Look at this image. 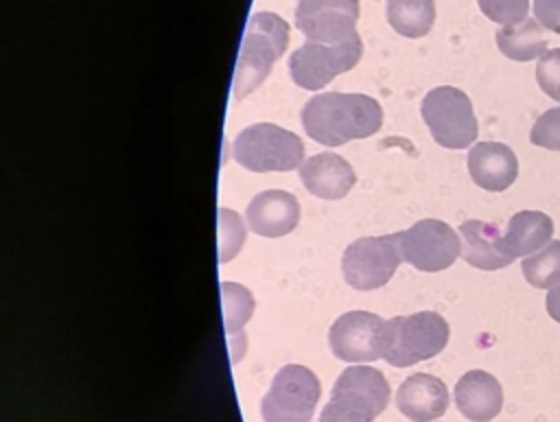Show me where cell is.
Instances as JSON below:
<instances>
[{
	"label": "cell",
	"mask_w": 560,
	"mask_h": 422,
	"mask_svg": "<svg viewBox=\"0 0 560 422\" xmlns=\"http://www.w3.org/2000/svg\"><path fill=\"white\" fill-rule=\"evenodd\" d=\"M245 219L249 230L258 236L278 238L295 230L300 221V203L287 190H262L249 201Z\"/></svg>",
	"instance_id": "4fadbf2b"
},
{
	"label": "cell",
	"mask_w": 560,
	"mask_h": 422,
	"mask_svg": "<svg viewBox=\"0 0 560 422\" xmlns=\"http://www.w3.org/2000/svg\"><path fill=\"white\" fill-rule=\"evenodd\" d=\"M455 407L472 422H490L503 407V389L492 374L470 370L455 385Z\"/></svg>",
	"instance_id": "2e32d148"
},
{
	"label": "cell",
	"mask_w": 560,
	"mask_h": 422,
	"mask_svg": "<svg viewBox=\"0 0 560 422\" xmlns=\"http://www.w3.org/2000/svg\"><path fill=\"white\" fill-rule=\"evenodd\" d=\"M223 295H225V326L228 330H238L249 313H252V295L249 291L236 286V284H230V282H223Z\"/></svg>",
	"instance_id": "cb8c5ba5"
},
{
	"label": "cell",
	"mask_w": 560,
	"mask_h": 422,
	"mask_svg": "<svg viewBox=\"0 0 560 422\" xmlns=\"http://www.w3.org/2000/svg\"><path fill=\"white\" fill-rule=\"evenodd\" d=\"M363 55L361 37L354 35L341 44H319L306 39L289 57V72L295 85L304 90H322L337 74L354 68Z\"/></svg>",
	"instance_id": "ba28073f"
},
{
	"label": "cell",
	"mask_w": 560,
	"mask_h": 422,
	"mask_svg": "<svg viewBox=\"0 0 560 422\" xmlns=\"http://www.w3.org/2000/svg\"><path fill=\"white\" fill-rule=\"evenodd\" d=\"M287 44L289 26L280 15L260 11L249 17L234 72V98L247 96L267 79Z\"/></svg>",
	"instance_id": "7a4b0ae2"
},
{
	"label": "cell",
	"mask_w": 560,
	"mask_h": 422,
	"mask_svg": "<svg viewBox=\"0 0 560 422\" xmlns=\"http://www.w3.org/2000/svg\"><path fill=\"white\" fill-rule=\"evenodd\" d=\"M468 173L479 188L501 192L514 184L518 175V160L503 142H477L468 151Z\"/></svg>",
	"instance_id": "5bb4252c"
},
{
	"label": "cell",
	"mask_w": 560,
	"mask_h": 422,
	"mask_svg": "<svg viewBox=\"0 0 560 422\" xmlns=\"http://www.w3.org/2000/svg\"><path fill=\"white\" fill-rule=\"evenodd\" d=\"M477 4L488 20L501 26L518 24L529 13V0H477Z\"/></svg>",
	"instance_id": "603a6c76"
},
{
	"label": "cell",
	"mask_w": 560,
	"mask_h": 422,
	"mask_svg": "<svg viewBox=\"0 0 560 422\" xmlns=\"http://www.w3.org/2000/svg\"><path fill=\"white\" fill-rule=\"evenodd\" d=\"M232 157L254 173L293 171L302 166L304 144L293 131L271 122H256L234 138Z\"/></svg>",
	"instance_id": "5b68a950"
},
{
	"label": "cell",
	"mask_w": 560,
	"mask_h": 422,
	"mask_svg": "<svg viewBox=\"0 0 560 422\" xmlns=\"http://www.w3.org/2000/svg\"><path fill=\"white\" fill-rule=\"evenodd\" d=\"M396 241L402 260L420 271L448 269L462 254L459 234L440 219H422L409 230L396 232Z\"/></svg>",
	"instance_id": "9c48e42d"
},
{
	"label": "cell",
	"mask_w": 560,
	"mask_h": 422,
	"mask_svg": "<svg viewBox=\"0 0 560 422\" xmlns=\"http://www.w3.org/2000/svg\"><path fill=\"white\" fill-rule=\"evenodd\" d=\"M529 140L536 146L560 151V107H551L536 118L529 131Z\"/></svg>",
	"instance_id": "484cf974"
},
{
	"label": "cell",
	"mask_w": 560,
	"mask_h": 422,
	"mask_svg": "<svg viewBox=\"0 0 560 422\" xmlns=\"http://www.w3.org/2000/svg\"><path fill=\"white\" fill-rule=\"evenodd\" d=\"M359 0H300L295 26L306 39L319 44H341L357 35Z\"/></svg>",
	"instance_id": "7c38bea8"
},
{
	"label": "cell",
	"mask_w": 560,
	"mask_h": 422,
	"mask_svg": "<svg viewBox=\"0 0 560 422\" xmlns=\"http://www.w3.org/2000/svg\"><path fill=\"white\" fill-rule=\"evenodd\" d=\"M317 376L298 363L280 367L262 396L260 413L265 422H308L319 400Z\"/></svg>",
	"instance_id": "52a82bcc"
},
{
	"label": "cell",
	"mask_w": 560,
	"mask_h": 422,
	"mask_svg": "<svg viewBox=\"0 0 560 422\" xmlns=\"http://www.w3.org/2000/svg\"><path fill=\"white\" fill-rule=\"evenodd\" d=\"M545 304H547V313L551 315V319H556L560 324V282L549 289Z\"/></svg>",
	"instance_id": "83f0119b"
},
{
	"label": "cell",
	"mask_w": 560,
	"mask_h": 422,
	"mask_svg": "<svg viewBox=\"0 0 560 422\" xmlns=\"http://www.w3.org/2000/svg\"><path fill=\"white\" fill-rule=\"evenodd\" d=\"M534 17L542 28L560 35V0H534Z\"/></svg>",
	"instance_id": "4316f807"
},
{
	"label": "cell",
	"mask_w": 560,
	"mask_h": 422,
	"mask_svg": "<svg viewBox=\"0 0 560 422\" xmlns=\"http://www.w3.org/2000/svg\"><path fill=\"white\" fill-rule=\"evenodd\" d=\"M448 324L433 310H420L407 317L385 321L383 359L394 367H409L427 361L448 343Z\"/></svg>",
	"instance_id": "277c9868"
},
{
	"label": "cell",
	"mask_w": 560,
	"mask_h": 422,
	"mask_svg": "<svg viewBox=\"0 0 560 422\" xmlns=\"http://www.w3.org/2000/svg\"><path fill=\"white\" fill-rule=\"evenodd\" d=\"M494 37L499 50L512 61L538 59L549 46V37L536 17H525L518 24L501 26Z\"/></svg>",
	"instance_id": "ffe728a7"
},
{
	"label": "cell",
	"mask_w": 560,
	"mask_h": 422,
	"mask_svg": "<svg viewBox=\"0 0 560 422\" xmlns=\"http://www.w3.org/2000/svg\"><path fill=\"white\" fill-rule=\"evenodd\" d=\"M387 402L389 385L385 376L368 365H350L335 380L319 422H372L385 411Z\"/></svg>",
	"instance_id": "3957f363"
},
{
	"label": "cell",
	"mask_w": 560,
	"mask_h": 422,
	"mask_svg": "<svg viewBox=\"0 0 560 422\" xmlns=\"http://www.w3.org/2000/svg\"><path fill=\"white\" fill-rule=\"evenodd\" d=\"M383 109L365 94L322 92L302 107V127L324 146H341L348 140L368 138L381 129Z\"/></svg>",
	"instance_id": "6da1fadb"
},
{
	"label": "cell",
	"mask_w": 560,
	"mask_h": 422,
	"mask_svg": "<svg viewBox=\"0 0 560 422\" xmlns=\"http://www.w3.org/2000/svg\"><path fill=\"white\" fill-rule=\"evenodd\" d=\"M300 177L306 190L319 199H341L354 186L352 166L337 153H317L302 162Z\"/></svg>",
	"instance_id": "e0dca14e"
},
{
	"label": "cell",
	"mask_w": 560,
	"mask_h": 422,
	"mask_svg": "<svg viewBox=\"0 0 560 422\" xmlns=\"http://www.w3.org/2000/svg\"><path fill=\"white\" fill-rule=\"evenodd\" d=\"M462 258L483 271H494L512 265V256L503 247V234L494 223L468 219L459 225Z\"/></svg>",
	"instance_id": "ac0fdd59"
},
{
	"label": "cell",
	"mask_w": 560,
	"mask_h": 422,
	"mask_svg": "<svg viewBox=\"0 0 560 422\" xmlns=\"http://www.w3.org/2000/svg\"><path fill=\"white\" fill-rule=\"evenodd\" d=\"M387 22L402 37H422L435 20L433 0H387Z\"/></svg>",
	"instance_id": "44dd1931"
},
{
	"label": "cell",
	"mask_w": 560,
	"mask_h": 422,
	"mask_svg": "<svg viewBox=\"0 0 560 422\" xmlns=\"http://www.w3.org/2000/svg\"><path fill=\"white\" fill-rule=\"evenodd\" d=\"M398 411L411 422H431L448 407L446 385L431 374H411L396 391Z\"/></svg>",
	"instance_id": "9a60e30c"
},
{
	"label": "cell",
	"mask_w": 560,
	"mask_h": 422,
	"mask_svg": "<svg viewBox=\"0 0 560 422\" xmlns=\"http://www.w3.org/2000/svg\"><path fill=\"white\" fill-rule=\"evenodd\" d=\"M385 321L368 310H350L337 317L328 332L332 354L348 363H368L383 356Z\"/></svg>",
	"instance_id": "8fae6325"
},
{
	"label": "cell",
	"mask_w": 560,
	"mask_h": 422,
	"mask_svg": "<svg viewBox=\"0 0 560 422\" xmlns=\"http://www.w3.org/2000/svg\"><path fill=\"white\" fill-rule=\"evenodd\" d=\"M538 87L560 103V48H547L536 63Z\"/></svg>",
	"instance_id": "d4e9b609"
},
{
	"label": "cell",
	"mask_w": 560,
	"mask_h": 422,
	"mask_svg": "<svg viewBox=\"0 0 560 422\" xmlns=\"http://www.w3.org/2000/svg\"><path fill=\"white\" fill-rule=\"evenodd\" d=\"M400 258L396 234L363 236L346 247L341 271L352 289L372 291L394 276Z\"/></svg>",
	"instance_id": "30bf717a"
},
{
	"label": "cell",
	"mask_w": 560,
	"mask_h": 422,
	"mask_svg": "<svg viewBox=\"0 0 560 422\" xmlns=\"http://www.w3.org/2000/svg\"><path fill=\"white\" fill-rule=\"evenodd\" d=\"M553 221L540 210H521L510 216L503 232V247L512 258L529 256L551 243Z\"/></svg>",
	"instance_id": "d6986e66"
},
{
	"label": "cell",
	"mask_w": 560,
	"mask_h": 422,
	"mask_svg": "<svg viewBox=\"0 0 560 422\" xmlns=\"http://www.w3.org/2000/svg\"><path fill=\"white\" fill-rule=\"evenodd\" d=\"M523 278L536 289H551L560 282V241L547 243L521 262Z\"/></svg>",
	"instance_id": "7402d4cb"
},
{
	"label": "cell",
	"mask_w": 560,
	"mask_h": 422,
	"mask_svg": "<svg viewBox=\"0 0 560 422\" xmlns=\"http://www.w3.org/2000/svg\"><path fill=\"white\" fill-rule=\"evenodd\" d=\"M424 125L433 140L446 149H466L477 140V118L470 98L453 87L440 85L424 94L420 105Z\"/></svg>",
	"instance_id": "8992f818"
}]
</instances>
